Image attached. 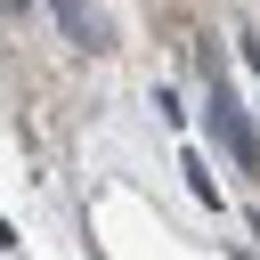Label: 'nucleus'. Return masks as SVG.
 I'll return each mask as SVG.
<instances>
[{
	"label": "nucleus",
	"mask_w": 260,
	"mask_h": 260,
	"mask_svg": "<svg viewBox=\"0 0 260 260\" xmlns=\"http://www.w3.org/2000/svg\"><path fill=\"white\" fill-rule=\"evenodd\" d=\"M57 16H65V24H73V32H81V41H98V24H89V16H81V0H57Z\"/></svg>",
	"instance_id": "7ed1b4c3"
},
{
	"label": "nucleus",
	"mask_w": 260,
	"mask_h": 260,
	"mask_svg": "<svg viewBox=\"0 0 260 260\" xmlns=\"http://www.w3.org/2000/svg\"><path fill=\"white\" fill-rule=\"evenodd\" d=\"M0 244H16V228H8V219H0Z\"/></svg>",
	"instance_id": "20e7f679"
},
{
	"label": "nucleus",
	"mask_w": 260,
	"mask_h": 260,
	"mask_svg": "<svg viewBox=\"0 0 260 260\" xmlns=\"http://www.w3.org/2000/svg\"><path fill=\"white\" fill-rule=\"evenodd\" d=\"M203 114H211V130H219V146H228L236 162H252V154H260V138H252V122L236 114V98H228V81H219V65H211V106H203Z\"/></svg>",
	"instance_id": "f257e3e1"
},
{
	"label": "nucleus",
	"mask_w": 260,
	"mask_h": 260,
	"mask_svg": "<svg viewBox=\"0 0 260 260\" xmlns=\"http://www.w3.org/2000/svg\"><path fill=\"white\" fill-rule=\"evenodd\" d=\"M179 171H187V187H195V195H203V203H219V179H211V171H203V162H195V154H187V162H179Z\"/></svg>",
	"instance_id": "f03ea898"
}]
</instances>
